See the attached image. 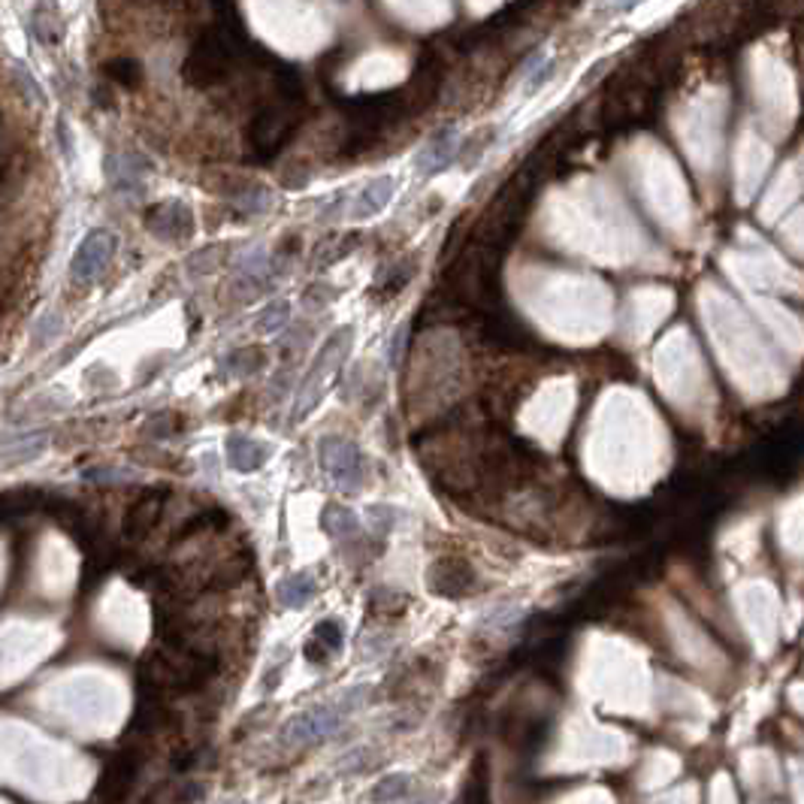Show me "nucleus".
<instances>
[{
	"instance_id": "nucleus-1",
	"label": "nucleus",
	"mask_w": 804,
	"mask_h": 804,
	"mask_svg": "<svg viewBox=\"0 0 804 804\" xmlns=\"http://www.w3.org/2000/svg\"><path fill=\"white\" fill-rule=\"evenodd\" d=\"M115 248H118V240H115V236L109 233V230H94V233H88L85 240H82V245L76 248L73 261H70V275H73V282L88 284V282L101 279L103 270L109 266V261H113Z\"/></svg>"
},
{
	"instance_id": "nucleus-2",
	"label": "nucleus",
	"mask_w": 804,
	"mask_h": 804,
	"mask_svg": "<svg viewBox=\"0 0 804 804\" xmlns=\"http://www.w3.org/2000/svg\"><path fill=\"white\" fill-rule=\"evenodd\" d=\"M342 713L333 708H315V711H303L284 726V741L287 744H300V747H309V744H321L330 734L339 729Z\"/></svg>"
},
{
	"instance_id": "nucleus-3",
	"label": "nucleus",
	"mask_w": 804,
	"mask_h": 804,
	"mask_svg": "<svg viewBox=\"0 0 804 804\" xmlns=\"http://www.w3.org/2000/svg\"><path fill=\"white\" fill-rule=\"evenodd\" d=\"M321 463H324V469L330 472V478L336 484H342V488H357V484H360L363 460H360V454H357V448H354L351 442L324 439V445H321Z\"/></svg>"
},
{
	"instance_id": "nucleus-4",
	"label": "nucleus",
	"mask_w": 804,
	"mask_h": 804,
	"mask_svg": "<svg viewBox=\"0 0 804 804\" xmlns=\"http://www.w3.org/2000/svg\"><path fill=\"white\" fill-rule=\"evenodd\" d=\"M145 224L148 230L161 240H185L188 233H194V215L185 203L178 200H166L157 203L145 212Z\"/></svg>"
},
{
	"instance_id": "nucleus-5",
	"label": "nucleus",
	"mask_w": 804,
	"mask_h": 804,
	"mask_svg": "<svg viewBox=\"0 0 804 804\" xmlns=\"http://www.w3.org/2000/svg\"><path fill=\"white\" fill-rule=\"evenodd\" d=\"M185 73L194 85H200V88L221 82L227 73L224 48H218L215 43H209V39L197 43V48H191V58H188V64H185Z\"/></svg>"
},
{
	"instance_id": "nucleus-6",
	"label": "nucleus",
	"mask_w": 804,
	"mask_h": 804,
	"mask_svg": "<svg viewBox=\"0 0 804 804\" xmlns=\"http://www.w3.org/2000/svg\"><path fill=\"white\" fill-rule=\"evenodd\" d=\"M166 496H170V493H164V490L143 493L140 499H136L131 509H127L124 523H122L124 539H143V535H148V532L155 530V523L161 520V514H164Z\"/></svg>"
},
{
	"instance_id": "nucleus-7",
	"label": "nucleus",
	"mask_w": 804,
	"mask_h": 804,
	"mask_svg": "<svg viewBox=\"0 0 804 804\" xmlns=\"http://www.w3.org/2000/svg\"><path fill=\"white\" fill-rule=\"evenodd\" d=\"M430 584H433V590L442 595H463V593H472L475 572H472V565L460 557H445L433 565Z\"/></svg>"
},
{
	"instance_id": "nucleus-8",
	"label": "nucleus",
	"mask_w": 804,
	"mask_h": 804,
	"mask_svg": "<svg viewBox=\"0 0 804 804\" xmlns=\"http://www.w3.org/2000/svg\"><path fill=\"white\" fill-rule=\"evenodd\" d=\"M64 31H67L64 13H61V9H58L55 4H48V0H43V4H37V6H34V13H31V34L37 37V43H43V46L61 43V39H64Z\"/></svg>"
},
{
	"instance_id": "nucleus-9",
	"label": "nucleus",
	"mask_w": 804,
	"mask_h": 804,
	"mask_svg": "<svg viewBox=\"0 0 804 804\" xmlns=\"http://www.w3.org/2000/svg\"><path fill=\"white\" fill-rule=\"evenodd\" d=\"M396 191V182L391 176H381V178H372L370 185L363 188L360 194H357V203L351 209V218H372L379 215L387 203H391V197Z\"/></svg>"
},
{
	"instance_id": "nucleus-10",
	"label": "nucleus",
	"mask_w": 804,
	"mask_h": 804,
	"mask_svg": "<svg viewBox=\"0 0 804 804\" xmlns=\"http://www.w3.org/2000/svg\"><path fill=\"white\" fill-rule=\"evenodd\" d=\"M456 155V134L454 131H442L435 134L430 143L421 148L418 155V170L421 173H439L445 170Z\"/></svg>"
},
{
	"instance_id": "nucleus-11",
	"label": "nucleus",
	"mask_w": 804,
	"mask_h": 804,
	"mask_svg": "<svg viewBox=\"0 0 804 804\" xmlns=\"http://www.w3.org/2000/svg\"><path fill=\"white\" fill-rule=\"evenodd\" d=\"M336 650H342V629L336 627L333 620H321L315 627L312 641L306 644V657H309L312 662H324Z\"/></svg>"
},
{
	"instance_id": "nucleus-12",
	"label": "nucleus",
	"mask_w": 804,
	"mask_h": 804,
	"mask_svg": "<svg viewBox=\"0 0 804 804\" xmlns=\"http://www.w3.org/2000/svg\"><path fill=\"white\" fill-rule=\"evenodd\" d=\"M106 173H109V178H113L115 188L131 191V188H140V182H143V161L134 155H113L106 161Z\"/></svg>"
},
{
	"instance_id": "nucleus-13",
	"label": "nucleus",
	"mask_w": 804,
	"mask_h": 804,
	"mask_svg": "<svg viewBox=\"0 0 804 804\" xmlns=\"http://www.w3.org/2000/svg\"><path fill=\"white\" fill-rule=\"evenodd\" d=\"M227 456H230V463L240 472H254L257 466L266 460V451L257 442L245 439V435H230V442H227Z\"/></svg>"
},
{
	"instance_id": "nucleus-14",
	"label": "nucleus",
	"mask_w": 804,
	"mask_h": 804,
	"mask_svg": "<svg viewBox=\"0 0 804 804\" xmlns=\"http://www.w3.org/2000/svg\"><path fill=\"white\" fill-rule=\"evenodd\" d=\"M312 595H315V581L306 572H296L279 584V602L284 608H303Z\"/></svg>"
},
{
	"instance_id": "nucleus-15",
	"label": "nucleus",
	"mask_w": 804,
	"mask_h": 804,
	"mask_svg": "<svg viewBox=\"0 0 804 804\" xmlns=\"http://www.w3.org/2000/svg\"><path fill=\"white\" fill-rule=\"evenodd\" d=\"M324 526L336 535V539H351V535L357 532V518H354L351 511L339 509V505H336V509L330 505V509H327Z\"/></svg>"
},
{
	"instance_id": "nucleus-16",
	"label": "nucleus",
	"mask_w": 804,
	"mask_h": 804,
	"mask_svg": "<svg viewBox=\"0 0 804 804\" xmlns=\"http://www.w3.org/2000/svg\"><path fill=\"white\" fill-rule=\"evenodd\" d=\"M13 73H16L18 88H22V91L27 94V101H31V103H39V101H43V91H39V85L34 82L31 70H27L25 64H13Z\"/></svg>"
},
{
	"instance_id": "nucleus-17",
	"label": "nucleus",
	"mask_w": 804,
	"mask_h": 804,
	"mask_svg": "<svg viewBox=\"0 0 804 804\" xmlns=\"http://www.w3.org/2000/svg\"><path fill=\"white\" fill-rule=\"evenodd\" d=\"M409 777H405V774H396V777H387L384 780V787H379L375 789V799H402L405 792H402V787H409Z\"/></svg>"
}]
</instances>
